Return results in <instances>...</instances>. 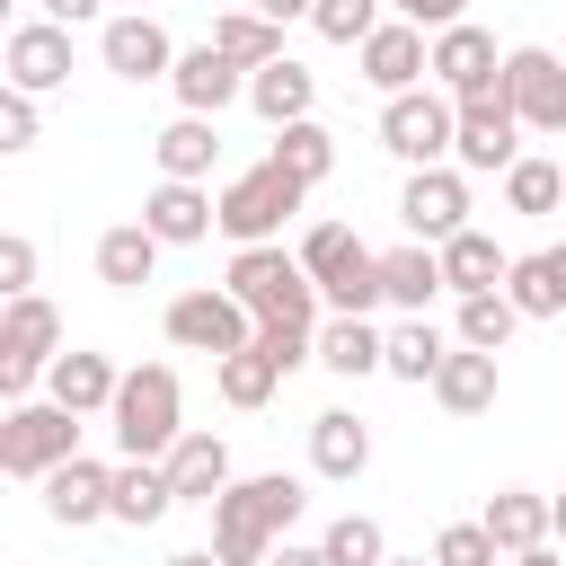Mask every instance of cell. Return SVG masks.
Returning a JSON list of instances; mask_svg holds the SVG:
<instances>
[{
	"label": "cell",
	"mask_w": 566,
	"mask_h": 566,
	"mask_svg": "<svg viewBox=\"0 0 566 566\" xmlns=\"http://www.w3.org/2000/svg\"><path fill=\"white\" fill-rule=\"evenodd\" d=\"M168 88H177V106H186V115H221L230 97H248V62H230V53H221V44L203 35L195 53H177Z\"/></svg>",
	"instance_id": "ac0fdd59"
},
{
	"label": "cell",
	"mask_w": 566,
	"mask_h": 566,
	"mask_svg": "<svg viewBox=\"0 0 566 566\" xmlns=\"http://www.w3.org/2000/svg\"><path fill=\"white\" fill-rule=\"evenodd\" d=\"M495 80H504V53H495V35H486V27H469V18H460V27H442V35H433V88H442V97H486Z\"/></svg>",
	"instance_id": "9a60e30c"
},
{
	"label": "cell",
	"mask_w": 566,
	"mask_h": 566,
	"mask_svg": "<svg viewBox=\"0 0 566 566\" xmlns=\"http://www.w3.org/2000/svg\"><path fill=\"white\" fill-rule=\"evenodd\" d=\"M168 504H177V486H168V460H115V522H124V531H150V522H168Z\"/></svg>",
	"instance_id": "f1b7e54d"
},
{
	"label": "cell",
	"mask_w": 566,
	"mask_h": 566,
	"mask_svg": "<svg viewBox=\"0 0 566 566\" xmlns=\"http://www.w3.org/2000/svg\"><path fill=\"white\" fill-rule=\"evenodd\" d=\"M301 203H310V186H301L292 168L256 159V168H239V177L221 186V230H230L239 248H256V239H274V230H283Z\"/></svg>",
	"instance_id": "ba28073f"
},
{
	"label": "cell",
	"mask_w": 566,
	"mask_h": 566,
	"mask_svg": "<svg viewBox=\"0 0 566 566\" xmlns=\"http://www.w3.org/2000/svg\"><path fill=\"white\" fill-rule=\"evenodd\" d=\"M35 486H44V513H53L62 531L115 522V469H106V460H80V451H71V460H62L53 478H35Z\"/></svg>",
	"instance_id": "2e32d148"
},
{
	"label": "cell",
	"mask_w": 566,
	"mask_h": 566,
	"mask_svg": "<svg viewBox=\"0 0 566 566\" xmlns=\"http://www.w3.org/2000/svg\"><path fill=\"white\" fill-rule=\"evenodd\" d=\"M301 478H283V469H265V478H230L221 495H212V548H221V566H265L283 539H292V522H301Z\"/></svg>",
	"instance_id": "6da1fadb"
},
{
	"label": "cell",
	"mask_w": 566,
	"mask_h": 566,
	"mask_svg": "<svg viewBox=\"0 0 566 566\" xmlns=\"http://www.w3.org/2000/svg\"><path fill=\"white\" fill-rule=\"evenodd\" d=\"M168 345H177V354H212V363H221V354L256 345V310H248L230 283H221V292H212V283H203V292H177V301H168Z\"/></svg>",
	"instance_id": "9c48e42d"
},
{
	"label": "cell",
	"mask_w": 566,
	"mask_h": 566,
	"mask_svg": "<svg viewBox=\"0 0 566 566\" xmlns=\"http://www.w3.org/2000/svg\"><path fill=\"white\" fill-rule=\"evenodd\" d=\"M274 389H283V363H274V354H256V345L221 354V398H230L239 416H248V407H265Z\"/></svg>",
	"instance_id": "74e56055"
},
{
	"label": "cell",
	"mask_w": 566,
	"mask_h": 566,
	"mask_svg": "<svg viewBox=\"0 0 566 566\" xmlns=\"http://www.w3.org/2000/svg\"><path fill=\"white\" fill-rule=\"evenodd\" d=\"M71 451H80V416L62 398H9V416H0V469L9 478H53Z\"/></svg>",
	"instance_id": "8992f818"
},
{
	"label": "cell",
	"mask_w": 566,
	"mask_h": 566,
	"mask_svg": "<svg viewBox=\"0 0 566 566\" xmlns=\"http://www.w3.org/2000/svg\"><path fill=\"white\" fill-rule=\"evenodd\" d=\"M398 221H407V239H460L469 230V168L460 159H433V168H407V186H398Z\"/></svg>",
	"instance_id": "30bf717a"
},
{
	"label": "cell",
	"mask_w": 566,
	"mask_h": 566,
	"mask_svg": "<svg viewBox=\"0 0 566 566\" xmlns=\"http://www.w3.org/2000/svg\"><path fill=\"white\" fill-rule=\"evenodd\" d=\"M44 18L53 27H88V18H106V0H44Z\"/></svg>",
	"instance_id": "bcb514c9"
},
{
	"label": "cell",
	"mask_w": 566,
	"mask_h": 566,
	"mask_svg": "<svg viewBox=\"0 0 566 566\" xmlns=\"http://www.w3.org/2000/svg\"><path fill=\"white\" fill-rule=\"evenodd\" d=\"M62 354V310L44 292H18L0 310V398H35V380L53 371Z\"/></svg>",
	"instance_id": "52a82bcc"
},
{
	"label": "cell",
	"mask_w": 566,
	"mask_h": 566,
	"mask_svg": "<svg viewBox=\"0 0 566 566\" xmlns=\"http://www.w3.org/2000/svg\"><path fill=\"white\" fill-rule=\"evenodd\" d=\"M389 18H416L424 35H442V27H460V18H469V0H389Z\"/></svg>",
	"instance_id": "f6af8a7d"
},
{
	"label": "cell",
	"mask_w": 566,
	"mask_h": 566,
	"mask_svg": "<svg viewBox=\"0 0 566 566\" xmlns=\"http://www.w3.org/2000/svg\"><path fill=\"white\" fill-rule=\"evenodd\" d=\"M168 566H221V548H177Z\"/></svg>",
	"instance_id": "f907efd6"
},
{
	"label": "cell",
	"mask_w": 566,
	"mask_h": 566,
	"mask_svg": "<svg viewBox=\"0 0 566 566\" xmlns=\"http://www.w3.org/2000/svg\"><path fill=\"white\" fill-rule=\"evenodd\" d=\"M274 168H292L301 186H327V168H336V133L318 124V115H301V124H274V150H265Z\"/></svg>",
	"instance_id": "d6a6232c"
},
{
	"label": "cell",
	"mask_w": 566,
	"mask_h": 566,
	"mask_svg": "<svg viewBox=\"0 0 566 566\" xmlns=\"http://www.w3.org/2000/svg\"><path fill=\"white\" fill-rule=\"evenodd\" d=\"M389 566H433V557H389Z\"/></svg>",
	"instance_id": "f5cc1de1"
},
{
	"label": "cell",
	"mask_w": 566,
	"mask_h": 566,
	"mask_svg": "<svg viewBox=\"0 0 566 566\" xmlns=\"http://www.w3.org/2000/svg\"><path fill=\"white\" fill-rule=\"evenodd\" d=\"M212 44H221L230 62H248V71H256V62H283V27H274L265 9H221V18H212Z\"/></svg>",
	"instance_id": "d590c367"
},
{
	"label": "cell",
	"mask_w": 566,
	"mask_h": 566,
	"mask_svg": "<svg viewBox=\"0 0 566 566\" xmlns=\"http://www.w3.org/2000/svg\"><path fill=\"white\" fill-rule=\"evenodd\" d=\"M478 522L495 531V548H504V557H522V548L557 539V513H548V495H531V486H495Z\"/></svg>",
	"instance_id": "4316f807"
},
{
	"label": "cell",
	"mask_w": 566,
	"mask_h": 566,
	"mask_svg": "<svg viewBox=\"0 0 566 566\" xmlns=\"http://www.w3.org/2000/svg\"><path fill=\"white\" fill-rule=\"evenodd\" d=\"M150 159H159V177H212V159H221V133H212V115H177L159 142H150Z\"/></svg>",
	"instance_id": "f546056e"
},
{
	"label": "cell",
	"mask_w": 566,
	"mask_h": 566,
	"mask_svg": "<svg viewBox=\"0 0 566 566\" xmlns=\"http://www.w3.org/2000/svg\"><path fill=\"white\" fill-rule=\"evenodd\" d=\"M265 566H327V548H318V539H310V548H301V539H283Z\"/></svg>",
	"instance_id": "7dc6e473"
},
{
	"label": "cell",
	"mask_w": 566,
	"mask_h": 566,
	"mask_svg": "<svg viewBox=\"0 0 566 566\" xmlns=\"http://www.w3.org/2000/svg\"><path fill=\"white\" fill-rule=\"evenodd\" d=\"M168 486H177V504H212V495L230 486V442L186 424V433L168 442Z\"/></svg>",
	"instance_id": "603a6c76"
},
{
	"label": "cell",
	"mask_w": 566,
	"mask_h": 566,
	"mask_svg": "<svg viewBox=\"0 0 566 566\" xmlns=\"http://www.w3.org/2000/svg\"><path fill=\"white\" fill-rule=\"evenodd\" d=\"M504 97H513L522 133H566V62L548 44H513L504 53Z\"/></svg>",
	"instance_id": "7c38bea8"
},
{
	"label": "cell",
	"mask_w": 566,
	"mask_h": 566,
	"mask_svg": "<svg viewBox=\"0 0 566 566\" xmlns=\"http://www.w3.org/2000/svg\"><path fill=\"white\" fill-rule=\"evenodd\" d=\"M256 318H292V327H318V283H310V265H301V248H283V239H256V248H239L230 256V274H221Z\"/></svg>",
	"instance_id": "7a4b0ae2"
},
{
	"label": "cell",
	"mask_w": 566,
	"mask_h": 566,
	"mask_svg": "<svg viewBox=\"0 0 566 566\" xmlns=\"http://www.w3.org/2000/svg\"><path fill=\"white\" fill-rule=\"evenodd\" d=\"M318 363H327L336 380H371V371L389 363V336H380L371 318H345V310H327V318H318Z\"/></svg>",
	"instance_id": "d4e9b609"
},
{
	"label": "cell",
	"mask_w": 566,
	"mask_h": 566,
	"mask_svg": "<svg viewBox=\"0 0 566 566\" xmlns=\"http://www.w3.org/2000/svg\"><path fill=\"white\" fill-rule=\"evenodd\" d=\"M301 265H310V283H318L327 310H345V318H371L380 310V248H363L345 221H318L301 239Z\"/></svg>",
	"instance_id": "277c9868"
},
{
	"label": "cell",
	"mask_w": 566,
	"mask_h": 566,
	"mask_svg": "<svg viewBox=\"0 0 566 566\" xmlns=\"http://www.w3.org/2000/svg\"><path fill=\"white\" fill-rule=\"evenodd\" d=\"M256 354H274V363H283V380H292L301 363H318V327H292V318H256Z\"/></svg>",
	"instance_id": "60d3db41"
},
{
	"label": "cell",
	"mask_w": 566,
	"mask_h": 566,
	"mask_svg": "<svg viewBox=\"0 0 566 566\" xmlns=\"http://www.w3.org/2000/svg\"><path fill=\"white\" fill-rule=\"evenodd\" d=\"M504 292H513V310H522V318H557V310H566V248H539V256H513V274H504Z\"/></svg>",
	"instance_id": "1f68e13d"
},
{
	"label": "cell",
	"mask_w": 566,
	"mask_h": 566,
	"mask_svg": "<svg viewBox=\"0 0 566 566\" xmlns=\"http://www.w3.org/2000/svg\"><path fill=\"white\" fill-rule=\"evenodd\" d=\"M0 292H9V301H18V292H35V239H27V230H9V239H0Z\"/></svg>",
	"instance_id": "ee69618b"
},
{
	"label": "cell",
	"mask_w": 566,
	"mask_h": 566,
	"mask_svg": "<svg viewBox=\"0 0 566 566\" xmlns=\"http://www.w3.org/2000/svg\"><path fill=\"white\" fill-rule=\"evenodd\" d=\"M451 159H460L469 177H504V168L522 159V115H513L504 80H495L486 97H460V142H451Z\"/></svg>",
	"instance_id": "8fae6325"
},
{
	"label": "cell",
	"mask_w": 566,
	"mask_h": 566,
	"mask_svg": "<svg viewBox=\"0 0 566 566\" xmlns=\"http://www.w3.org/2000/svg\"><path fill=\"white\" fill-rule=\"evenodd\" d=\"M495 389H504V371H495V354H478V345H451V354H442V371H433L442 416H486V407H495Z\"/></svg>",
	"instance_id": "484cf974"
},
{
	"label": "cell",
	"mask_w": 566,
	"mask_h": 566,
	"mask_svg": "<svg viewBox=\"0 0 566 566\" xmlns=\"http://www.w3.org/2000/svg\"><path fill=\"white\" fill-rule=\"evenodd\" d=\"M433 292H451V283H442V248H433V239L380 248V301H389V310L424 318V301H433Z\"/></svg>",
	"instance_id": "44dd1931"
},
{
	"label": "cell",
	"mask_w": 566,
	"mask_h": 566,
	"mask_svg": "<svg viewBox=\"0 0 566 566\" xmlns=\"http://www.w3.org/2000/svg\"><path fill=\"white\" fill-rule=\"evenodd\" d=\"M557 203H566V159H513V168H504V212L548 221Z\"/></svg>",
	"instance_id": "e575fe53"
},
{
	"label": "cell",
	"mask_w": 566,
	"mask_h": 566,
	"mask_svg": "<svg viewBox=\"0 0 566 566\" xmlns=\"http://www.w3.org/2000/svg\"><path fill=\"white\" fill-rule=\"evenodd\" d=\"M159 230L150 221H115L106 239H97V283H115V292H142L150 274H159Z\"/></svg>",
	"instance_id": "83f0119b"
},
{
	"label": "cell",
	"mask_w": 566,
	"mask_h": 566,
	"mask_svg": "<svg viewBox=\"0 0 566 566\" xmlns=\"http://www.w3.org/2000/svg\"><path fill=\"white\" fill-rule=\"evenodd\" d=\"M548 513H557V548H566V495H548Z\"/></svg>",
	"instance_id": "816d5d0a"
},
{
	"label": "cell",
	"mask_w": 566,
	"mask_h": 566,
	"mask_svg": "<svg viewBox=\"0 0 566 566\" xmlns=\"http://www.w3.org/2000/svg\"><path fill=\"white\" fill-rule=\"evenodd\" d=\"M0 150H35V97L0 88Z\"/></svg>",
	"instance_id": "7bdbcfd3"
},
{
	"label": "cell",
	"mask_w": 566,
	"mask_h": 566,
	"mask_svg": "<svg viewBox=\"0 0 566 566\" xmlns=\"http://www.w3.org/2000/svg\"><path fill=\"white\" fill-rule=\"evenodd\" d=\"M442 354H451V345H442V327H433V318H398V327H389V363H380V371H389V380H416V389H433Z\"/></svg>",
	"instance_id": "836d02e7"
},
{
	"label": "cell",
	"mask_w": 566,
	"mask_h": 566,
	"mask_svg": "<svg viewBox=\"0 0 566 566\" xmlns=\"http://www.w3.org/2000/svg\"><path fill=\"white\" fill-rule=\"evenodd\" d=\"M504 566H566V557H557V539H539V548H522V557H504Z\"/></svg>",
	"instance_id": "681fc988"
},
{
	"label": "cell",
	"mask_w": 566,
	"mask_h": 566,
	"mask_svg": "<svg viewBox=\"0 0 566 566\" xmlns=\"http://www.w3.org/2000/svg\"><path fill=\"white\" fill-rule=\"evenodd\" d=\"M0 71H9V88H27V97H53V88L71 80V27H53V18H27V27H9V44H0Z\"/></svg>",
	"instance_id": "5bb4252c"
},
{
	"label": "cell",
	"mask_w": 566,
	"mask_h": 566,
	"mask_svg": "<svg viewBox=\"0 0 566 566\" xmlns=\"http://www.w3.org/2000/svg\"><path fill=\"white\" fill-rule=\"evenodd\" d=\"M504 274H513V256H504L486 230L442 239V283H451V292H504Z\"/></svg>",
	"instance_id": "4dcf8cb0"
},
{
	"label": "cell",
	"mask_w": 566,
	"mask_h": 566,
	"mask_svg": "<svg viewBox=\"0 0 566 566\" xmlns=\"http://www.w3.org/2000/svg\"><path fill=\"white\" fill-rule=\"evenodd\" d=\"M106 424H115L124 460H168V442L186 433V389H177V371H168V363H133L124 389H115V407H106Z\"/></svg>",
	"instance_id": "3957f363"
},
{
	"label": "cell",
	"mask_w": 566,
	"mask_h": 566,
	"mask_svg": "<svg viewBox=\"0 0 566 566\" xmlns=\"http://www.w3.org/2000/svg\"><path fill=\"white\" fill-rule=\"evenodd\" d=\"M513 327H522L513 292H460V345H478V354H504V345H513Z\"/></svg>",
	"instance_id": "8d00e7d4"
},
{
	"label": "cell",
	"mask_w": 566,
	"mask_h": 566,
	"mask_svg": "<svg viewBox=\"0 0 566 566\" xmlns=\"http://www.w3.org/2000/svg\"><path fill=\"white\" fill-rule=\"evenodd\" d=\"M451 142H460V97H442L433 80L380 97V150H389V159L433 168V159H451Z\"/></svg>",
	"instance_id": "5b68a950"
},
{
	"label": "cell",
	"mask_w": 566,
	"mask_h": 566,
	"mask_svg": "<svg viewBox=\"0 0 566 566\" xmlns=\"http://www.w3.org/2000/svg\"><path fill=\"white\" fill-rule=\"evenodd\" d=\"M97 62L142 88V80H168V71H177V44H168L159 18H106V27H97Z\"/></svg>",
	"instance_id": "e0dca14e"
},
{
	"label": "cell",
	"mask_w": 566,
	"mask_h": 566,
	"mask_svg": "<svg viewBox=\"0 0 566 566\" xmlns=\"http://www.w3.org/2000/svg\"><path fill=\"white\" fill-rule=\"evenodd\" d=\"M380 18H389V0H318V9H310V27H318L327 44H363Z\"/></svg>",
	"instance_id": "ab89813d"
},
{
	"label": "cell",
	"mask_w": 566,
	"mask_h": 566,
	"mask_svg": "<svg viewBox=\"0 0 566 566\" xmlns=\"http://www.w3.org/2000/svg\"><path fill=\"white\" fill-rule=\"evenodd\" d=\"M310 469H318L327 486H354V478L371 469V424H363L354 407H327V416H310Z\"/></svg>",
	"instance_id": "ffe728a7"
},
{
	"label": "cell",
	"mask_w": 566,
	"mask_h": 566,
	"mask_svg": "<svg viewBox=\"0 0 566 566\" xmlns=\"http://www.w3.org/2000/svg\"><path fill=\"white\" fill-rule=\"evenodd\" d=\"M115 389H124V371H115L106 354H88V345L53 354V371H44V398H62L71 416H106V407H115Z\"/></svg>",
	"instance_id": "7402d4cb"
},
{
	"label": "cell",
	"mask_w": 566,
	"mask_h": 566,
	"mask_svg": "<svg viewBox=\"0 0 566 566\" xmlns=\"http://www.w3.org/2000/svg\"><path fill=\"white\" fill-rule=\"evenodd\" d=\"M248 9H265V18H274V27H292V18H310V9H318V0H248Z\"/></svg>",
	"instance_id": "c3c4849f"
},
{
	"label": "cell",
	"mask_w": 566,
	"mask_h": 566,
	"mask_svg": "<svg viewBox=\"0 0 566 566\" xmlns=\"http://www.w3.org/2000/svg\"><path fill=\"white\" fill-rule=\"evenodd\" d=\"M142 221H150L168 248H195V239L221 230V195H203L195 177H159V186L142 195Z\"/></svg>",
	"instance_id": "d6986e66"
},
{
	"label": "cell",
	"mask_w": 566,
	"mask_h": 566,
	"mask_svg": "<svg viewBox=\"0 0 566 566\" xmlns=\"http://www.w3.org/2000/svg\"><path fill=\"white\" fill-rule=\"evenodd\" d=\"M354 53H363V80H371L380 97H398V88H424V80H433V44H424V27H416V18H380Z\"/></svg>",
	"instance_id": "4fadbf2b"
},
{
	"label": "cell",
	"mask_w": 566,
	"mask_h": 566,
	"mask_svg": "<svg viewBox=\"0 0 566 566\" xmlns=\"http://www.w3.org/2000/svg\"><path fill=\"white\" fill-rule=\"evenodd\" d=\"M318 548H327V566H389V531L371 513H336L318 531Z\"/></svg>",
	"instance_id": "f35d334b"
},
{
	"label": "cell",
	"mask_w": 566,
	"mask_h": 566,
	"mask_svg": "<svg viewBox=\"0 0 566 566\" xmlns=\"http://www.w3.org/2000/svg\"><path fill=\"white\" fill-rule=\"evenodd\" d=\"M433 566H504V548H495L486 522H451V531L433 539Z\"/></svg>",
	"instance_id": "b9f144b4"
},
{
	"label": "cell",
	"mask_w": 566,
	"mask_h": 566,
	"mask_svg": "<svg viewBox=\"0 0 566 566\" xmlns=\"http://www.w3.org/2000/svg\"><path fill=\"white\" fill-rule=\"evenodd\" d=\"M248 106H256L265 124H301V115L318 106V71L292 62V53H283V62H256V71H248Z\"/></svg>",
	"instance_id": "cb8c5ba5"
}]
</instances>
